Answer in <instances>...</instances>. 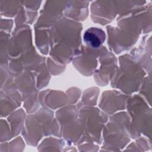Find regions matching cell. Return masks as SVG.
Instances as JSON below:
<instances>
[{
    "mask_svg": "<svg viewBox=\"0 0 152 152\" xmlns=\"http://www.w3.org/2000/svg\"><path fill=\"white\" fill-rule=\"evenodd\" d=\"M105 40L104 32L98 28H90L85 31L84 42L93 48H98Z\"/></svg>",
    "mask_w": 152,
    "mask_h": 152,
    "instance_id": "cell-1",
    "label": "cell"
}]
</instances>
